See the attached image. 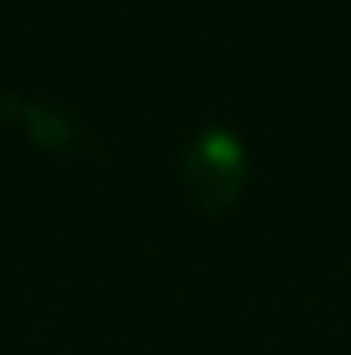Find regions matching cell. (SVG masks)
I'll list each match as a JSON object with an SVG mask.
<instances>
[{"mask_svg":"<svg viewBox=\"0 0 351 355\" xmlns=\"http://www.w3.org/2000/svg\"><path fill=\"white\" fill-rule=\"evenodd\" d=\"M17 107H21L17 120H21V128H25V137L33 145H42V149H67V145L79 141V124L67 112L46 107V103H33V99H21Z\"/></svg>","mask_w":351,"mask_h":355,"instance_id":"cell-2","label":"cell"},{"mask_svg":"<svg viewBox=\"0 0 351 355\" xmlns=\"http://www.w3.org/2000/svg\"><path fill=\"white\" fill-rule=\"evenodd\" d=\"M182 194L198 215H223L248 186V149L236 128L207 124L182 149Z\"/></svg>","mask_w":351,"mask_h":355,"instance_id":"cell-1","label":"cell"}]
</instances>
